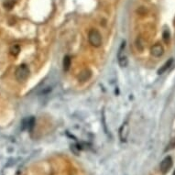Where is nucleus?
Masks as SVG:
<instances>
[{"label": "nucleus", "instance_id": "nucleus-7", "mask_svg": "<svg viewBox=\"0 0 175 175\" xmlns=\"http://www.w3.org/2000/svg\"><path fill=\"white\" fill-rule=\"evenodd\" d=\"M91 75H92V72L90 71L89 69H83V70L81 71L80 73H79L78 80H79V82L84 83L91 78Z\"/></svg>", "mask_w": 175, "mask_h": 175}, {"label": "nucleus", "instance_id": "nucleus-2", "mask_svg": "<svg viewBox=\"0 0 175 175\" xmlns=\"http://www.w3.org/2000/svg\"><path fill=\"white\" fill-rule=\"evenodd\" d=\"M88 40H89L90 44L95 48L100 47L102 44V35L97 29H91L89 31Z\"/></svg>", "mask_w": 175, "mask_h": 175}, {"label": "nucleus", "instance_id": "nucleus-8", "mask_svg": "<svg viewBox=\"0 0 175 175\" xmlns=\"http://www.w3.org/2000/svg\"><path fill=\"white\" fill-rule=\"evenodd\" d=\"M172 62H173V59H170V60H168L159 69V71H158V74H163L165 72H167V70L168 69L171 67L172 65Z\"/></svg>", "mask_w": 175, "mask_h": 175}, {"label": "nucleus", "instance_id": "nucleus-1", "mask_svg": "<svg viewBox=\"0 0 175 175\" xmlns=\"http://www.w3.org/2000/svg\"><path fill=\"white\" fill-rule=\"evenodd\" d=\"M118 62L120 67L124 68L128 66L129 59H128V53H126V41H122V43L118 51Z\"/></svg>", "mask_w": 175, "mask_h": 175}, {"label": "nucleus", "instance_id": "nucleus-5", "mask_svg": "<svg viewBox=\"0 0 175 175\" xmlns=\"http://www.w3.org/2000/svg\"><path fill=\"white\" fill-rule=\"evenodd\" d=\"M172 167V159L168 156L166 157L161 163V172L162 174H166L170 172V170Z\"/></svg>", "mask_w": 175, "mask_h": 175}, {"label": "nucleus", "instance_id": "nucleus-14", "mask_svg": "<svg viewBox=\"0 0 175 175\" xmlns=\"http://www.w3.org/2000/svg\"><path fill=\"white\" fill-rule=\"evenodd\" d=\"M173 175H175V172H174V173H173Z\"/></svg>", "mask_w": 175, "mask_h": 175}, {"label": "nucleus", "instance_id": "nucleus-3", "mask_svg": "<svg viewBox=\"0 0 175 175\" xmlns=\"http://www.w3.org/2000/svg\"><path fill=\"white\" fill-rule=\"evenodd\" d=\"M15 73H16V78H17V80L19 82H23L25 80H27V78L29 77V70L27 65L21 64L17 68Z\"/></svg>", "mask_w": 175, "mask_h": 175}, {"label": "nucleus", "instance_id": "nucleus-13", "mask_svg": "<svg viewBox=\"0 0 175 175\" xmlns=\"http://www.w3.org/2000/svg\"><path fill=\"white\" fill-rule=\"evenodd\" d=\"M4 6H5V8H8V9H10L14 6V1H13V0H7V2L4 3Z\"/></svg>", "mask_w": 175, "mask_h": 175}, {"label": "nucleus", "instance_id": "nucleus-9", "mask_svg": "<svg viewBox=\"0 0 175 175\" xmlns=\"http://www.w3.org/2000/svg\"><path fill=\"white\" fill-rule=\"evenodd\" d=\"M71 64H72V60L71 57L69 55H66L63 59V70L65 72H68L71 68Z\"/></svg>", "mask_w": 175, "mask_h": 175}, {"label": "nucleus", "instance_id": "nucleus-6", "mask_svg": "<svg viewBox=\"0 0 175 175\" xmlns=\"http://www.w3.org/2000/svg\"><path fill=\"white\" fill-rule=\"evenodd\" d=\"M150 53L153 57L155 58H160L163 55L164 53V48L161 44L156 43L155 45H153L150 49Z\"/></svg>", "mask_w": 175, "mask_h": 175}, {"label": "nucleus", "instance_id": "nucleus-12", "mask_svg": "<svg viewBox=\"0 0 175 175\" xmlns=\"http://www.w3.org/2000/svg\"><path fill=\"white\" fill-rule=\"evenodd\" d=\"M163 40H164V42L165 43H169L170 42V31H169V29H165L164 30V32H163Z\"/></svg>", "mask_w": 175, "mask_h": 175}, {"label": "nucleus", "instance_id": "nucleus-4", "mask_svg": "<svg viewBox=\"0 0 175 175\" xmlns=\"http://www.w3.org/2000/svg\"><path fill=\"white\" fill-rule=\"evenodd\" d=\"M129 131H130V126H129V121L124 122L122 126L119 129V137L121 141H126L129 135Z\"/></svg>", "mask_w": 175, "mask_h": 175}, {"label": "nucleus", "instance_id": "nucleus-11", "mask_svg": "<svg viewBox=\"0 0 175 175\" xmlns=\"http://www.w3.org/2000/svg\"><path fill=\"white\" fill-rule=\"evenodd\" d=\"M34 125V118H27L23 121V126L25 128H28V129H31Z\"/></svg>", "mask_w": 175, "mask_h": 175}, {"label": "nucleus", "instance_id": "nucleus-10", "mask_svg": "<svg viewBox=\"0 0 175 175\" xmlns=\"http://www.w3.org/2000/svg\"><path fill=\"white\" fill-rule=\"evenodd\" d=\"M9 51H10V54H11V55L18 56V53H19V51H20V47L18 44H14V45H12L11 47H10Z\"/></svg>", "mask_w": 175, "mask_h": 175}]
</instances>
